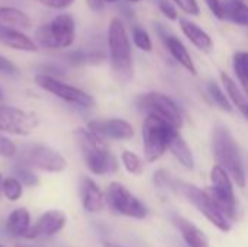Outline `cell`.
<instances>
[{
	"label": "cell",
	"instance_id": "6da1fadb",
	"mask_svg": "<svg viewBox=\"0 0 248 247\" xmlns=\"http://www.w3.org/2000/svg\"><path fill=\"white\" fill-rule=\"evenodd\" d=\"M74 137L78 141L87 169L93 175H110L119 167L116 157L108 148L105 140L89 128H77Z\"/></svg>",
	"mask_w": 248,
	"mask_h": 247
},
{
	"label": "cell",
	"instance_id": "7a4b0ae2",
	"mask_svg": "<svg viewBox=\"0 0 248 247\" xmlns=\"http://www.w3.org/2000/svg\"><path fill=\"white\" fill-rule=\"evenodd\" d=\"M108 44L110 52V66L115 77L128 83L134 74L132 64V48L124 22L119 17H113L108 31Z\"/></svg>",
	"mask_w": 248,
	"mask_h": 247
},
{
	"label": "cell",
	"instance_id": "3957f363",
	"mask_svg": "<svg viewBox=\"0 0 248 247\" xmlns=\"http://www.w3.org/2000/svg\"><path fill=\"white\" fill-rule=\"evenodd\" d=\"M212 147H214V156L218 165L228 172L231 179L240 188H244L246 186L244 163H243L238 146L227 127L217 125L214 128Z\"/></svg>",
	"mask_w": 248,
	"mask_h": 247
},
{
	"label": "cell",
	"instance_id": "277c9868",
	"mask_svg": "<svg viewBox=\"0 0 248 247\" xmlns=\"http://www.w3.org/2000/svg\"><path fill=\"white\" fill-rule=\"evenodd\" d=\"M36 42L49 49H62L73 45L76 39V22L70 13L57 15L49 23L41 25L35 31Z\"/></svg>",
	"mask_w": 248,
	"mask_h": 247
},
{
	"label": "cell",
	"instance_id": "5b68a950",
	"mask_svg": "<svg viewBox=\"0 0 248 247\" xmlns=\"http://www.w3.org/2000/svg\"><path fill=\"white\" fill-rule=\"evenodd\" d=\"M187 201H190L215 227H218L221 231H230L231 230V220L221 211V208L217 205L211 194L206 191L199 189L195 185H189L185 182H174L173 185Z\"/></svg>",
	"mask_w": 248,
	"mask_h": 247
},
{
	"label": "cell",
	"instance_id": "8992f818",
	"mask_svg": "<svg viewBox=\"0 0 248 247\" xmlns=\"http://www.w3.org/2000/svg\"><path fill=\"white\" fill-rule=\"evenodd\" d=\"M137 106L147 116L158 118V119H161V121H164V122H167V124H170L179 130L183 125V118H182L179 108L166 95H161L157 92L141 95L137 99Z\"/></svg>",
	"mask_w": 248,
	"mask_h": 247
},
{
	"label": "cell",
	"instance_id": "52a82bcc",
	"mask_svg": "<svg viewBox=\"0 0 248 247\" xmlns=\"http://www.w3.org/2000/svg\"><path fill=\"white\" fill-rule=\"evenodd\" d=\"M35 83L41 89H44L45 92H49L54 96H57V98L62 99L64 102L71 103L74 106L84 108V109H89V108L94 106V99H93L92 95L81 90L80 87L67 84V83L61 82V80L49 76V74L38 73L35 76Z\"/></svg>",
	"mask_w": 248,
	"mask_h": 247
},
{
	"label": "cell",
	"instance_id": "ba28073f",
	"mask_svg": "<svg viewBox=\"0 0 248 247\" xmlns=\"http://www.w3.org/2000/svg\"><path fill=\"white\" fill-rule=\"evenodd\" d=\"M173 125L154 118L147 116L142 125V141H144V156L147 162H157L167 150L169 130ZM176 128V127H174Z\"/></svg>",
	"mask_w": 248,
	"mask_h": 247
},
{
	"label": "cell",
	"instance_id": "9c48e42d",
	"mask_svg": "<svg viewBox=\"0 0 248 247\" xmlns=\"http://www.w3.org/2000/svg\"><path fill=\"white\" fill-rule=\"evenodd\" d=\"M211 181L212 188H209L208 192L211 194L217 205L221 208V211L230 220H234L237 217V201L234 195L231 176L219 165H215L211 170Z\"/></svg>",
	"mask_w": 248,
	"mask_h": 247
},
{
	"label": "cell",
	"instance_id": "30bf717a",
	"mask_svg": "<svg viewBox=\"0 0 248 247\" xmlns=\"http://www.w3.org/2000/svg\"><path fill=\"white\" fill-rule=\"evenodd\" d=\"M105 197L109 207L121 215L137 220H142L148 215V208L119 182H112Z\"/></svg>",
	"mask_w": 248,
	"mask_h": 247
},
{
	"label": "cell",
	"instance_id": "8fae6325",
	"mask_svg": "<svg viewBox=\"0 0 248 247\" xmlns=\"http://www.w3.org/2000/svg\"><path fill=\"white\" fill-rule=\"evenodd\" d=\"M39 125V118L16 106L0 105V132L25 137L32 134Z\"/></svg>",
	"mask_w": 248,
	"mask_h": 247
},
{
	"label": "cell",
	"instance_id": "7c38bea8",
	"mask_svg": "<svg viewBox=\"0 0 248 247\" xmlns=\"http://www.w3.org/2000/svg\"><path fill=\"white\" fill-rule=\"evenodd\" d=\"M23 162L31 167H35L48 173H61L68 166L65 157L61 153L44 144L29 146L25 150Z\"/></svg>",
	"mask_w": 248,
	"mask_h": 247
},
{
	"label": "cell",
	"instance_id": "4fadbf2b",
	"mask_svg": "<svg viewBox=\"0 0 248 247\" xmlns=\"http://www.w3.org/2000/svg\"><path fill=\"white\" fill-rule=\"evenodd\" d=\"M87 128L102 137L103 140H116L124 141L134 137L132 125L121 118H108V119H93L87 124Z\"/></svg>",
	"mask_w": 248,
	"mask_h": 247
},
{
	"label": "cell",
	"instance_id": "5bb4252c",
	"mask_svg": "<svg viewBox=\"0 0 248 247\" xmlns=\"http://www.w3.org/2000/svg\"><path fill=\"white\" fill-rule=\"evenodd\" d=\"M67 224V215L61 210H48L45 211L33 226L26 233V239H41V237H54L57 236Z\"/></svg>",
	"mask_w": 248,
	"mask_h": 247
},
{
	"label": "cell",
	"instance_id": "9a60e30c",
	"mask_svg": "<svg viewBox=\"0 0 248 247\" xmlns=\"http://www.w3.org/2000/svg\"><path fill=\"white\" fill-rule=\"evenodd\" d=\"M80 198H81V205L87 213H99L103 210L106 197L102 192V189L97 186V183L92 179L84 176L80 183Z\"/></svg>",
	"mask_w": 248,
	"mask_h": 247
},
{
	"label": "cell",
	"instance_id": "2e32d148",
	"mask_svg": "<svg viewBox=\"0 0 248 247\" xmlns=\"http://www.w3.org/2000/svg\"><path fill=\"white\" fill-rule=\"evenodd\" d=\"M0 42L17 51H25V52L38 51V44L32 38H29L26 33L17 31L13 26L0 25Z\"/></svg>",
	"mask_w": 248,
	"mask_h": 247
},
{
	"label": "cell",
	"instance_id": "e0dca14e",
	"mask_svg": "<svg viewBox=\"0 0 248 247\" xmlns=\"http://www.w3.org/2000/svg\"><path fill=\"white\" fill-rule=\"evenodd\" d=\"M167 148L171 151V154L186 167V169H193L195 167V159L192 154L190 147L179 132V128L171 127L169 130V137H167Z\"/></svg>",
	"mask_w": 248,
	"mask_h": 247
},
{
	"label": "cell",
	"instance_id": "ac0fdd59",
	"mask_svg": "<svg viewBox=\"0 0 248 247\" xmlns=\"http://www.w3.org/2000/svg\"><path fill=\"white\" fill-rule=\"evenodd\" d=\"M173 223L177 227V230L180 231L187 247H211L206 234L201 229H198V226L190 223L189 220H186L180 215H174Z\"/></svg>",
	"mask_w": 248,
	"mask_h": 247
},
{
	"label": "cell",
	"instance_id": "d6986e66",
	"mask_svg": "<svg viewBox=\"0 0 248 247\" xmlns=\"http://www.w3.org/2000/svg\"><path fill=\"white\" fill-rule=\"evenodd\" d=\"M160 33L163 35L164 44H166L167 49L170 51V54L173 55V58H174L179 64H182L190 74L195 76V74H196V66H195V63H193V60H192V57H190L187 48L185 47V44H183L179 38H176L174 35H171V33H164L161 28H160Z\"/></svg>",
	"mask_w": 248,
	"mask_h": 247
},
{
	"label": "cell",
	"instance_id": "ffe728a7",
	"mask_svg": "<svg viewBox=\"0 0 248 247\" xmlns=\"http://www.w3.org/2000/svg\"><path fill=\"white\" fill-rule=\"evenodd\" d=\"M31 229V214L26 208H16L6 221V231L12 237H25Z\"/></svg>",
	"mask_w": 248,
	"mask_h": 247
},
{
	"label": "cell",
	"instance_id": "44dd1931",
	"mask_svg": "<svg viewBox=\"0 0 248 247\" xmlns=\"http://www.w3.org/2000/svg\"><path fill=\"white\" fill-rule=\"evenodd\" d=\"M180 28L183 31V33L189 38V41L196 45L199 49L208 51L212 48L214 41L212 38L208 35V32H205L201 26H198L196 23L187 20V19H180Z\"/></svg>",
	"mask_w": 248,
	"mask_h": 247
},
{
	"label": "cell",
	"instance_id": "7402d4cb",
	"mask_svg": "<svg viewBox=\"0 0 248 247\" xmlns=\"http://www.w3.org/2000/svg\"><path fill=\"white\" fill-rule=\"evenodd\" d=\"M0 25L13 28H31V17L20 9L13 6H0Z\"/></svg>",
	"mask_w": 248,
	"mask_h": 247
},
{
	"label": "cell",
	"instance_id": "603a6c76",
	"mask_svg": "<svg viewBox=\"0 0 248 247\" xmlns=\"http://www.w3.org/2000/svg\"><path fill=\"white\" fill-rule=\"evenodd\" d=\"M224 15L237 25L248 26V6L243 0H227L224 3Z\"/></svg>",
	"mask_w": 248,
	"mask_h": 247
},
{
	"label": "cell",
	"instance_id": "cb8c5ba5",
	"mask_svg": "<svg viewBox=\"0 0 248 247\" xmlns=\"http://www.w3.org/2000/svg\"><path fill=\"white\" fill-rule=\"evenodd\" d=\"M1 194L12 202L19 201L23 195V185L16 176H9L1 182Z\"/></svg>",
	"mask_w": 248,
	"mask_h": 247
},
{
	"label": "cell",
	"instance_id": "d4e9b609",
	"mask_svg": "<svg viewBox=\"0 0 248 247\" xmlns=\"http://www.w3.org/2000/svg\"><path fill=\"white\" fill-rule=\"evenodd\" d=\"M208 93H209L211 99L214 100V103H215L219 109L227 111V112H232V103H231V100L228 99V96L222 92V89L219 87L218 83L209 82V83H208Z\"/></svg>",
	"mask_w": 248,
	"mask_h": 247
},
{
	"label": "cell",
	"instance_id": "484cf974",
	"mask_svg": "<svg viewBox=\"0 0 248 247\" xmlns=\"http://www.w3.org/2000/svg\"><path fill=\"white\" fill-rule=\"evenodd\" d=\"M122 163L125 166V169L135 176H140L144 172V162L141 160V157L132 151L125 150L122 153Z\"/></svg>",
	"mask_w": 248,
	"mask_h": 247
},
{
	"label": "cell",
	"instance_id": "4316f807",
	"mask_svg": "<svg viewBox=\"0 0 248 247\" xmlns=\"http://www.w3.org/2000/svg\"><path fill=\"white\" fill-rule=\"evenodd\" d=\"M132 39H134V44H135L140 49L147 51V52H151V51H153L151 38H150L148 32H147L144 28L135 25V26L132 28Z\"/></svg>",
	"mask_w": 248,
	"mask_h": 247
},
{
	"label": "cell",
	"instance_id": "83f0119b",
	"mask_svg": "<svg viewBox=\"0 0 248 247\" xmlns=\"http://www.w3.org/2000/svg\"><path fill=\"white\" fill-rule=\"evenodd\" d=\"M15 173H16V178L22 182V185H26V186H36L39 179L38 176L33 173V170L31 169V166L28 165H20L15 169Z\"/></svg>",
	"mask_w": 248,
	"mask_h": 247
},
{
	"label": "cell",
	"instance_id": "f1b7e54d",
	"mask_svg": "<svg viewBox=\"0 0 248 247\" xmlns=\"http://www.w3.org/2000/svg\"><path fill=\"white\" fill-rule=\"evenodd\" d=\"M232 66H234V71L240 80L248 77V51L235 52L234 60H232Z\"/></svg>",
	"mask_w": 248,
	"mask_h": 247
},
{
	"label": "cell",
	"instance_id": "f546056e",
	"mask_svg": "<svg viewBox=\"0 0 248 247\" xmlns=\"http://www.w3.org/2000/svg\"><path fill=\"white\" fill-rule=\"evenodd\" d=\"M16 153H17L16 144L10 138H7L6 135H3L0 132V156L6 157V159H10V157H15Z\"/></svg>",
	"mask_w": 248,
	"mask_h": 247
},
{
	"label": "cell",
	"instance_id": "4dcf8cb0",
	"mask_svg": "<svg viewBox=\"0 0 248 247\" xmlns=\"http://www.w3.org/2000/svg\"><path fill=\"white\" fill-rule=\"evenodd\" d=\"M0 73L6 76H19V68L9 58L0 54Z\"/></svg>",
	"mask_w": 248,
	"mask_h": 247
},
{
	"label": "cell",
	"instance_id": "1f68e13d",
	"mask_svg": "<svg viewBox=\"0 0 248 247\" xmlns=\"http://www.w3.org/2000/svg\"><path fill=\"white\" fill-rule=\"evenodd\" d=\"M183 12L189 13V15H199V4L196 0H173Z\"/></svg>",
	"mask_w": 248,
	"mask_h": 247
},
{
	"label": "cell",
	"instance_id": "d6a6232c",
	"mask_svg": "<svg viewBox=\"0 0 248 247\" xmlns=\"http://www.w3.org/2000/svg\"><path fill=\"white\" fill-rule=\"evenodd\" d=\"M157 3H158V7H160L161 13L167 19H170V20H176L177 19V12H176L174 6L169 0H157Z\"/></svg>",
	"mask_w": 248,
	"mask_h": 247
},
{
	"label": "cell",
	"instance_id": "836d02e7",
	"mask_svg": "<svg viewBox=\"0 0 248 247\" xmlns=\"http://www.w3.org/2000/svg\"><path fill=\"white\" fill-rule=\"evenodd\" d=\"M36 1H39L41 4H44L46 7L57 9V10H62V9L70 7L76 0H36Z\"/></svg>",
	"mask_w": 248,
	"mask_h": 247
},
{
	"label": "cell",
	"instance_id": "e575fe53",
	"mask_svg": "<svg viewBox=\"0 0 248 247\" xmlns=\"http://www.w3.org/2000/svg\"><path fill=\"white\" fill-rule=\"evenodd\" d=\"M208 7L211 9V12L218 17V19H224V3L221 0H205Z\"/></svg>",
	"mask_w": 248,
	"mask_h": 247
},
{
	"label": "cell",
	"instance_id": "d590c367",
	"mask_svg": "<svg viewBox=\"0 0 248 247\" xmlns=\"http://www.w3.org/2000/svg\"><path fill=\"white\" fill-rule=\"evenodd\" d=\"M240 111H241V114H243V115H244V116L248 119V102L244 105V106H243V108H241V109H240Z\"/></svg>",
	"mask_w": 248,
	"mask_h": 247
},
{
	"label": "cell",
	"instance_id": "8d00e7d4",
	"mask_svg": "<svg viewBox=\"0 0 248 247\" xmlns=\"http://www.w3.org/2000/svg\"><path fill=\"white\" fill-rule=\"evenodd\" d=\"M241 82V84H243V87H244V90H246V93L248 95V77L246 79H243V80H240Z\"/></svg>",
	"mask_w": 248,
	"mask_h": 247
},
{
	"label": "cell",
	"instance_id": "74e56055",
	"mask_svg": "<svg viewBox=\"0 0 248 247\" xmlns=\"http://www.w3.org/2000/svg\"><path fill=\"white\" fill-rule=\"evenodd\" d=\"M105 246L106 247H122V246H116V245H109V243H106Z\"/></svg>",
	"mask_w": 248,
	"mask_h": 247
},
{
	"label": "cell",
	"instance_id": "f35d334b",
	"mask_svg": "<svg viewBox=\"0 0 248 247\" xmlns=\"http://www.w3.org/2000/svg\"><path fill=\"white\" fill-rule=\"evenodd\" d=\"M1 182H3V178H1V175H0V192H1Z\"/></svg>",
	"mask_w": 248,
	"mask_h": 247
},
{
	"label": "cell",
	"instance_id": "ab89813d",
	"mask_svg": "<svg viewBox=\"0 0 248 247\" xmlns=\"http://www.w3.org/2000/svg\"><path fill=\"white\" fill-rule=\"evenodd\" d=\"M103 1H106V3H113V1H116V0H103Z\"/></svg>",
	"mask_w": 248,
	"mask_h": 247
},
{
	"label": "cell",
	"instance_id": "60d3db41",
	"mask_svg": "<svg viewBox=\"0 0 248 247\" xmlns=\"http://www.w3.org/2000/svg\"><path fill=\"white\" fill-rule=\"evenodd\" d=\"M128 1H132V3H135V1H141V0H128Z\"/></svg>",
	"mask_w": 248,
	"mask_h": 247
},
{
	"label": "cell",
	"instance_id": "b9f144b4",
	"mask_svg": "<svg viewBox=\"0 0 248 247\" xmlns=\"http://www.w3.org/2000/svg\"><path fill=\"white\" fill-rule=\"evenodd\" d=\"M16 247H26V246H16Z\"/></svg>",
	"mask_w": 248,
	"mask_h": 247
},
{
	"label": "cell",
	"instance_id": "7bdbcfd3",
	"mask_svg": "<svg viewBox=\"0 0 248 247\" xmlns=\"http://www.w3.org/2000/svg\"><path fill=\"white\" fill-rule=\"evenodd\" d=\"M0 96H1V90H0Z\"/></svg>",
	"mask_w": 248,
	"mask_h": 247
},
{
	"label": "cell",
	"instance_id": "ee69618b",
	"mask_svg": "<svg viewBox=\"0 0 248 247\" xmlns=\"http://www.w3.org/2000/svg\"><path fill=\"white\" fill-rule=\"evenodd\" d=\"M0 247H3V246H1V245H0Z\"/></svg>",
	"mask_w": 248,
	"mask_h": 247
}]
</instances>
